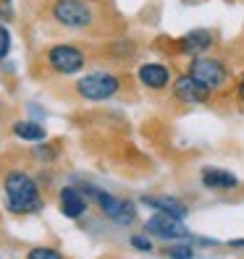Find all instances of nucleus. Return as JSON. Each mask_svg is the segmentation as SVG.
I'll list each match as a JSON object with an SVG mask.
<instances>
[{"label":"nucleus","instance_id":"nucleus-10","mask_svg":"<svg viewBox=\"0 0 244 259\" xmlns=\"http://www.w3.org/2000/svg\"><path fill=\"white\" fill-rule=\"evenodd\" d=\"M213 48V34L205 29H194V32L184 34L181 39H176V50L181 55H202Z\"/></svg>","mask_w":244,"mask_h":259},{"label":"nucleus","instance_id":"nucleus-13","mask_svg":"<svg viewBox=\"0 0 244 259\" xmlns=\"http://www.w3.org/2000/svg\"><path fill=\"white\" fill-rule=\"evenodd\" d=\"M142 202L147 207H152L155 212H168V215H176V218H187L189 215L187 204H181L179 199H173V196H145Z\"/></svg>","mask_w":244,"mask_h":259},{"label":"nucleus","instance_id":"nucleus-15","mask_svg":"<svg viewBox=\"0 0 244 259\" xmlns=\"http://www.w3.org/2000/svg\"><path fill=\"white\" fill-rule=\"evenodd\" d=\"M60 251L58 249H50V246H37L29 251V259H58Z\"/></svg>","mask_w":244,"mask_h":259},{"label":"nucleus","instance_id":"nucleus-20","mask_svg":"<svg viewBox=\"0 0 244 259\" xmlns=\"http://www.w3.org/2000/svg\"><path fill=\"white\" fill-rule=\"evenodd\" d=\"M34 155H37V157H48V160H50V157H55V152H53L50 147H42V149H37V152H34Z\"/></svg>","mask_w":244,"mask_h":259},{"label":"nucleus","instance_id":"nucleus-3","mask_svg":"<svg viewBox=\"0 0 244 259\" xmlns=\"http://www.w3.org/2000/svg\"><path fill=\"white\" fill-rule=\"evenodd\" d=\"M76 92H79V97H84L89 102H102V100H111L121 92V79L111 71H95V73H87L76 81Z\"/></svg>","mask_w":244,"mask_h":259},{"label":"nucleus","instance_id":"nucleus-12","mask_svg":"<svg viewBox=\"0 0 244 259\" xmlns=\"http://www.w3.org/2000/svg\"><path fill=\"white\" fill-rule=\"evenodd\" d=\"M202 184L207 189H216V191H231L239 186V178L228 170H221V167H205L202 170Z\"/></svg>","mask_w":244,"mask_h":259},{"label":"nucleus","instance_id":"nucleus-6","mask_svg":"<svg viewBox=\"0 0 244 259\" xmlns=\"http://www.w3.org/2000/svg\"><path fill=\"white\" fill-rule=\"evenodd\" d=\"M45 60H48V66L60 76L79 73L84 68V53L79 48H74V45H53V48L45 53Z\"/></svg>","mask_w":244,"mask_h":259},{"label":"nucleus","instance_id":"nucleus-21","mask_svg":"<svg viewBox=\"0 0 244 259\" xmlns=\"http://www.w3.org/2000/svg\"><path fill=\"white\" fill-rule=\"evenodd\" d=\"M236 95H239V100L244 102V76L239 79V84H236Z\"/></svg>","mask_w":244,"mask_h":259},{"label":"nucleus","instance_id":"nucleus-19","mask_svg":"<svg viewBox=\"0 0 244 259\" xmlns=\"http://www.w3.org/2000/svg\"><path fill=\"white\" fill-rule=\"evenodd\" d=\"M13 19V6H11V0H0V21H8Z\"/></svg>","mask_w":244,"mask_h":259},{"label":"nucleus","instance_id":"nucleus-22","mask_svg":"<svg viewBox=\"0 0 244 259\" xmlns=\"http://www.w3.org/2000/svg\"><path fill=\"white\" fill-rule=\"evenodd\" d=\"M231 246H234V249H244V238H239V241H231Z\"/></svg>","mask_w":244,"mask_h":259},{"label":"nucleus","instance_id":"nucleus-7","mask_svg":"<svg viewBox=\"0 0 244 259\" xmlns=\"http://www.w3.org/2000/svg\"><path fill=\"white\" fill-rule=\"evenodd\" d=\"M145 231L155 238L163 241H181V238H189V228L184 225V218H176L168 215V212H155L147 223H145Z\"/></svg>","mask_w":244,"mask_h":259},{"label":"nucleus","instance_id":"nucleus-8","mask_svg":"<svg viewBox=\"0 0 244 259\" xmlns=\"http://www.w3.org/2000/svg\"><path fill=\"white\" fill-rule=\"evenodd\" d=\"M210 89L197 81L192 73H184L179 76V79H173V100L181 102V105H189V108H194V105H205L210 100Z\"/></svg>","mask_w":244,"mask_h":259},{"label":"nucleus","instance_id":"nucleus-5","mask_svg":"<svg viewBox=\"0 0 244 259\" xmlns=\"http://www.w3.org/2000/svg\"><path fill=\"white\" fill-rule=\"evenodd\" d=\"M197 81H202L210 92H218V89H223L228 84V79H231V71H228V66L223 63L221 58H192L189 63V71Z\"/></svg>","mask_w":244,"mask_h":259},{"label":"nucleus","instance_id":"nucleus-1","mask_svg":"<svg viewBox=\"0 0 244 259\" xmlns=\"http://www.w3.org/2000/svg\"><path fill=\"white\" fill-rule=\"evenodd\" d=\"M3 189H6V207L13 215H32V212H40L42 196H40L34 178L29 173L11 170L3 181Z\"/></svg>","mask_w":244,"mask_h":259},{"label":"nucleus","instance_id":"nucleus-4","mask_svg":"<svg viewBox=\"0 0 244 259\" xmlns=\"http://www.w3.org/2000/svg\"><path fill=\"white\" fill-rule=\"evenodd\" d=\"M50 13L66 29H89L95 21V8L89 0H55Z\"/></svg>","mask_w":244,"mask_h":259},{"label":"nucleus","instance_id":"nucleus-14","mask_svg":"<svg viewBox=\"0 0 244 259\" xmlns=\"http://www.w3.org/2000/svg\"><path fill=\"white\" fill-rule=\"evenodd\" d=\"M13 134L24 142H32V144L45 142V128L40 123H34V120H19V123L13 126Z\"/></svg>","mask_w":244,"mask_h":259},{"label":"nucleus","instance_id":"nucleus-17","mask_svg":"<svg viewBox=\"0 0 244 259\" xmlns=\"http://www.w3.org/2000/svg\"><path fill=\"white\" fill-rule=\"evenodd\" d=\"M11 53V32L6 24H0V60Z\"/></svg>","mask_w":244,"mask_h":259},{"label":"nucleus","instance_id":"nucleus-16","mask_svg":"<svg viewBox=\"0 0 244 259\" xmlns=\"http://www.w3.org/2000/svg\"><path fill=\"white\" fill-rule=\"evenodd\" d=\"M165 256H179V259H189V256H194V249L189 246V243H184V246H168L163 251Z\"/></svg>","mask_w":244,"mask_h":259},{"label":"nucleus","instance_id":"nucleus-2","mask_svg":"<svg viewBox=\"0 0 244 259\" xmlns=\"http://www.w3.org/2000/svg\"><path fill=\"white\" fill-rule=\"evenodd\" d=\"M84 196L89 202H95L100 207V212L108 220H113L116 225H131L134 218H136V207L129 202V199H118V196L108 194V191H102L97 186H84L82 189Z\"/></svg>","mask_w":244,"mask_h":259},{"label":"nucleus","instance_id":"nucleus-9","mask_svg":"<svg viewBox=\"0 0 244 259\" xmlns=\"http://www.w3.org/2000/svg\"><path fill=\"white\" fill-rule=\"evenodd\" d=\"M87 196H84V191L82 189H76V186H66L63 191H60V196H58V207H60V212H63L66 218H71V220H76V218H82L84 215V209H87Z\"/></svg>","mask_w":244,"mask_h":259},{"label":"nucleus","instance_id":"nucleus-18","mask_svg":"<svg viewBox=\"0 0 244 259\" xmlns=\"http://www.w3.org/2000/svg\"><path fill=\"white\" fill-rule=\"evenodd\" d=\"M131 246L140 249V251H152V243L147 236H131Z\"/></svg>","mask_w":244,"mask_h":259},{"label":"nucleus","instance_id":"nucleus-11","mask_svg":"<svg viewBox=\"0 0 244 259\" xmlns=\"http://www.w3.org/2000/svg\"><path fill=\"white\" fill-rule=\"evenodd\" d=\"M136 76H140L142 87L155 89V92H158V89H165L171 84V68L163 66V63H145Z\"/></svg>","mask_w":244,"mask_h":259}]
</instances>
